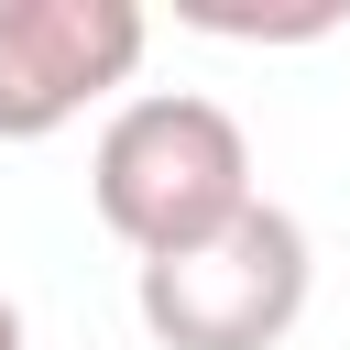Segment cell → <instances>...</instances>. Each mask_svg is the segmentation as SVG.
<instances>
[{"label": "cell", "mask_w": 350, "mask_h": 350, "mask_svg": "<svg viewBox=\"0 0 350 350\" xmlns=\"http://www.w3.org/2000/svg\"><path fill=\"white\" fill-rule=\"evenodd\" d=\"M252 197H262V186H252V142H241V120H230L219 98H197V88H142V98H120L109 131H98V153H88V208H98V230L131 241L142 262L197 252V241L230 230Z\"/></svg>", "instance_id": "obj_1"}, {"label": "cell", "mask_w": 350, "mask_h": 350, "mask_svg": "<svg viewBox=\"0 0 350 350\" xmlns=\"http://www.w3.org/2000/svg\"><path fill=\"white\" fill-rule=\"evenodd\" d=\"M142 44V0H0V142H44L131 88Z\"/></svg>", "instance_id": "obj_3"}, {"label": "cell", "mask_w": 350, "mask_h": 350, "mask_svg": "<svg viewBox=\"0 0 350 350\" xmlns=\"http://www.w3.org/2000/svg\"><path fill=\"white\" fill-rule=\"evenodd\" d=\"M186 22H197V33H230V44H317V33H339L328 0H306V11H230V0H186Z\"/></svg>", "instance_id": "obj_4"}, {"label": "cell", "mask_w": 350, "mask_h": 350, "mask_svg": "<svg viewBox=\"0 0 350 350\" xmlns=\"http://www.w3.org/2000/svg\"><path fill=\"white\" fill-rule=\"evenodd\" d=\"M306 295H317V241L273 197H252L197 252L142 262V284H131V306H142V328L164 350H273L306 317Z\"/></svg>", "instance_id": "obj_2"}, {"label": "cell", "mask_w": 350, "mask_h": 350, "mask_svg": "<svg viewBox=\"0 0 350 350\" xmlns=\"http://www.w3.org/2000/svg\"><path fill=\"white\" fill-rule=\"evenodd\" d=\"M0 350H33V339H22V306H11V295H0Z\"/></svg>", "instance_id": "obj_5"}]
</instances>
